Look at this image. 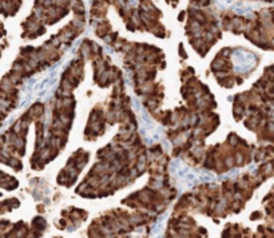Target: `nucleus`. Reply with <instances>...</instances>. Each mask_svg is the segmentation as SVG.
Masks as SVG:
<instances>
[{
  "instance_id": "f257e3e1",
  "label": "nucleus",
  "mask_w": 274,
  "mask_h": 238,
  "mask_svg": "<svg viewBox=\"0 0 274 238\" xmlns=\"http://www.w3.org/2000/svg\"><path fill=\"white\" fill-rule=\"evenodd\" d=\"M170 172L174 176L176 185L180 190L190 189V187H194L199 183H203V182L215 181V176L213 172L206 171V170L191 168L179 159H174L170 163Z\"/></svg>"
},
{
  "instance_id": "f03ea898",
  "label": "nucleus",
  "mask_w": 274,
  "mask_h": 238,
  "mask_svg": "<svg viewBox=\"0 0 274 238\" xmlns=\"http://www.w3.org/2000/svg\"><path fill=\"white\" fill-rule=\"evenodd\" d=\"M132 106L134 110L138 114V122H139V130L140 135L144 138V140L147 143H152L155 140H159L162 138V131L159 127H156L155 123L151 120V118L148 116V114L146 112L142 104H140L135 98H132Z\"/></svg>"
},
{
  "instance_id": "7ed1b4c3",
  "label": "nucleus",
  "mask_w": 274,
  "mask_h": 238,
  "mask_svg": "<svg viewBox=\"0 0 274 238\" xmlns=\"http://www.w3.org/2000/svg\"><path fill=\"white\" fill-rule=\"evenodd\" d=\"M233 62H234V70L238 74H246L250 70H253L257 62L255 55L243 49H237L233 53Z\"/></svg>"
},
{
  "instance_id": "20e7f679",
  "label": "nucleus",
  "mask_w": 274,
  "mask_h": 238,
  "mask_svg": "<svg viewBox=\"0 0 274 238\" xmlns=\"http://www.w3.org/2000/svg\"><path fill=\"white\" fill-rule=\"evenodd\" d=\"M167 218V214H163L162 217L155 222V225L151 230V234L148 238H163V231H164V221Z\"/></svg>"
},
{
  "instance_id": "39448f33",
  "label": "nucleus",
  "mask_w": 274,
  "mask_h": 238,
  "mask_svg": "<svg viewBox=\"0 0 274 238\" xmlns=\"http://www.w3.org/2000/svg\"><path fill=\"white\" fill-rule=\"evenodd\" d=\"M130 1L132 3V4H134V3H136V0H130Z\"/></svg>"
}]
</instances>
